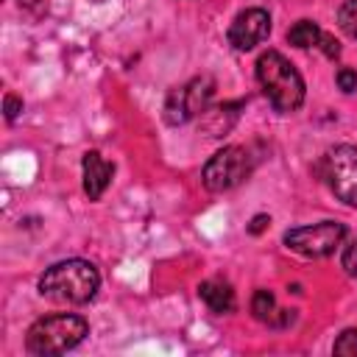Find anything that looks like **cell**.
I'll use <instances>...</instances> for the list:
<instances>
[{
	"label": "cell",
	"instance_id": "9",
	"mask_svg": "<svg viewBox=\"0 0 357 357\" xmlns=\"http://www.w3.org/2000/svg\"><path fill=\"white\" fill-rule=\"evenodd\" d=\"M287 42H290L293 47H301V50L318 47L326 59H337V56H340V42H337L332 33H326L324 28H318V22H312V20H298V22H293L290 31H287Z\"/></svg>",
	"mask_w": 357,
	"mask_h": 357
},
{
	"label": "cell",
	"instance_id": "15",
	"mask_svg": "<svg viewBox=\"0 0 357 357\" xmlns=\"http://www.w3.org/2000/svg\"><path fill=\"white\" fill-rule=\"evenodd\" d=\"M335 354H346V357H357V329H346L337 335L335 346H332Z\"/></svg>",
	"mask_w": 357,
	"mask_h": 357
},
{
	"label": "cell",
	"instance_id": "10",
	"mask_svg": "<svg viewBox=\"0 0 357 357\" xmlns=\"http://www.w3.org/2000/svg\"><path fill=\"white\" fill-rule=\"evenodd\" d=\"M81 170H84V192L89 195V201H100V195L112 184L114 165L106 162L98 151H86L81 159Z\"/></svg>",
	"mask_w": 357,
	"mask_h": 357
},
{
	"label": "cell",
	"instance_id": "7",
	"mask_svg": "<svg viewBox=\"0 0 357 357\" xmlns=\"http://www.w3.org/2000/svg\"><path fill=\"white\" fill-rule=\"evenodd\" d=\"M346 240V223L340 220H321L312 226H296L284 231V245L307 259H324L335 254V248Z\"/></svg>",
	"mask_w": 357,
	"mask_h": 357
},
{
	"label": "cell",
	"instance_id": "12",
	"mask_svg": "<svg viewBox=\"0 0 357 357\" xmlns=\"http://www.w3.org/2000/svg\"><path fill=\"white\" fill-rule=\"evenodd\" d=\"M240 109H243L240 100L220 103V106H209V109L201 114V128L206 131V137H223V134H229L231 126L237 123Z\"/></svg>",
	"mask_w": 357,
	"mask_h": 357
},
{
	"label": "cell",
	"instance_id": "13",
	"mask_svg": "<svg viewBox=\"0 0 357 357\" xmlns=\"http://www.w3.org/2000/svg\"><path fill=\"white\" fill-rule=\"evenodd\" d=\"M251 312H254V318L257 321H262V324H273V318H276V298H273V293L271 290H265V287H259L254 296H251Z\"/></svg>",
	"mask_w": 357,
	"mask_h": 357
},
{
	"label": "cell",
	"instance_id": "17",
	"mask_svg": "<svg viewBox=\"0 0 357 357\" xmlns=\"http://www.w3.org/2000/svg\"><path fill=\"white\" fill-rule=\"evenodd\" d=\"M335 81H337V86H340L343 92H354V89H357V70L340 67L337 75H335Z\"/></svg>",
	"mask_w": 357,
	"mask_h": 357
},
{
	"label": "cell",
	"instance_id": "16",
	"mask_svg": "<svg viewBox=\"0 0 357 357\" xmlns=\"http://www.w3.org/2000/svg\"><path fill=\"white\" fill-rule=\"evenodd\" d=\"M340 265H343V271L351 276V279H357V237L343 248V257H340Z\"/></svg>",
	"mask_w": 357,
	"mask_h": 357
},
{
	"label": "cell",
	"instance_id": "4",
	"mask_svg": "<svg viewBox=\"0 0 357 357\" xmlns=\"http://www.w3.org/2000/svg\"><path fill=\"white\" fill-rule=\"evenodd\" d=\"M254 153L245 145H223L218 153H212L201 170V181L209 192H226L243 184L254 173Z\"/></svg>",
	"mask_w": 357,
	"mask_h": 357
},
{
	"label": "cell",
	"instance_id": "14",
	"mask_svg": "<svg viewBox=\"0 0 357 357\" xmlns=\"http://www.w3.org/2000/svg\"><path fill=\"white\" fill-rule=\"evenodd\" d=\"M337 25L349 39L357 42V0H346L337 8Z\"/></svg>",
	"mask_w": 357,
	"mask_h": 357
},
{
	"label": "cell",
	"instance_id": "1",
	"mask_svg": "<svg viewBox=\"0 0 357 357\" xmlns=\"http://www.w3.org/2000/svg\"><path fill=\"white\" fill-rule=\"evenodd\" d=\"M98 287H100V273L86 259H61L39 276V296L67 307L92 301Z\"/></svg>",
	"mask_w": 357,
	"mask_h": 357
},
{
	"label": "cell",
	"instance_id": "19",
	"mask_svg": "<svg viewBox=\"0 0 357 357\" xmlns=\"http://www.w3.org/2000/svg\"><path fill=\"white\" fill-rule=\"evenodd\" d=\"M265 223H271V218H268V215H257V218L251 220V226H248V231H251V234H259V231L265 229Z\"/></svg>",
	"mask_w": 357,
	"mask_h": 357
},
{
	"label": "cell",
	"instance_id": "6",
	"mask_svg": "<svg viewBox=\"0 0 357 357\" xmlns=\"http://www.w3.org/2000/svg\"><path fill=\"white\" fill-rule=\"evenodd\" d=\"M215 95V78L212 75H195L187 84L170 89L165 100V123L167 126H184L195 117H201Z\"/></svg>",
	"mask_w": 357,
	"mask_h": 357
},
{
	"label": "cell",
	"instance_id": "2",
	"mask_svg": "<svg viewBox=\"0 0 357 357\" xmlns=\"http://www.w3.org/2000/svg\"><path fill=\"white\" fill-rule=\"evenodd\" d=\"M257 84L279 114H293L304 106V78L279 50H265L257 59Z\"/></svg>",
	"mask_w": 357,
	"mask_h": 357
},
{
	"label": "cell",
	"instance_id": "3",
	"mask_svg": "<svg viewBox=\"0 0 357 357\" xmlns=\"http://www.w3.org/2000/svg\"><path fill=\"white\" fill-rule=\"evenodd\" d=\"M86 335H89L86 318L73 315V312H53L31 324L25 335V349L36 357L67 354L75 346H81Z\"/></svg>",
	"mask_w": 357,
	"mask_h": 357
},
{
	"label": "cell",
	"instance_id": "18",
	"mask_svg": "<svg viewBox=\"0 0 357 357\" xmlns=\"http://www.w3.org/2000/svg\"><path fill=\"white\" fill-rule=\"evenodd\" d=\"M3 112H6V120L14 123V120L20 117V112H22V98H17V95H6V100H3Z\"/></svg>",
	"mask_w": 357,
	"mask_h": 357
},
{
	"label": "cell",
	"instance_id": "5",
	"mask_svg": "<svg viewBox=\"0 0 357 357\" xmlns=\"http://www.w3.org/2000/svg\"><path fill=\"white\" fill-rule=\"evenodd\" d=\"M321 178L337 201L357 209V145H335L321 156Z\"/></svg>",
	"mask_w": 357,
	"mask_h": 357
},
{
	"label": "cell",
	"instance_id": "20",
	"mask_svg": "<svg viewBox=\"0 0 357 357\" xmlns=\"http://www.w3.org/2000/svg\"><path fill=\"white\" fill-rule=\"evenodd\" d=\"M20 6L33 11V14H42V0H20Z\"/></svg>",
	"mask_w": 357,
	"mask_h": 357
},
{
	"label": "cell",
	"instance_id": "21",
	"mask_svg": "<svg viewBox=\"0 0 357 357\" xmlns=\"http://www.w3.org/2000/svg\"><path fill=\"white\" fill-rule=\"evenodd\" d=\"M92 3H103V0H92Z\"/></svg>",
	"mask_w": 357,
	"mask_h": 357
},
{
	"label": "cell",
	"instance_id": "11",
	"mask_svg": "<svg viewBox=\"0 0 357 357\" xmlns=\"http://www.w3.org/2000/svg\"><path fill=\"white\" fill-rule=\"evenodd\" d=\"M198 296L201 301L215 312V315H229L237 310V298H234V290L229 282L223 279H206L198 284Z\"/></svg>",
	"mask_w": 357,
	"mask_h": 357
},
{
	"label": "cell",
	"instance_id": "8",
	"mask_svg": "<svg viewBox=\"0 0 357 357\" xmlns=\"http://www.w3.org/2000/svg\"><path fill=\"white\" fill-rule=\"evenodd\" d=\"M268 33H271V14L265 8L254 6V8L240 11L231 20V25L226 31V39L234 50L245 53V50H254L257 45H262L268 39Z\"/></svg>",
	"mask_w": 357,
	"mask_h": 357
}]
</instances>
